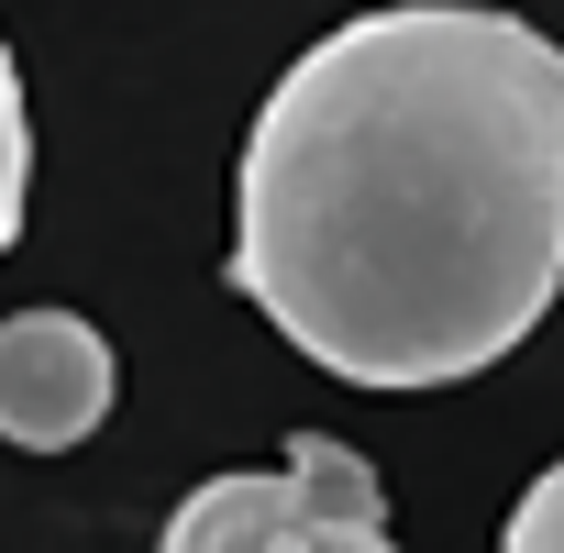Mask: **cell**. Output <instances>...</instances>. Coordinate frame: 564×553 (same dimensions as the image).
Returning <instances> with one entry per match:
<instances>
[{"label":"cell","mask_w":564,"mask_h":553,"mask_svg":"<svg viewBox=\"0 0 564 553\" xmlns=\"http://www.w3.org/2000/svg\"><path fill=\"white\" fill-rule=\"evenodd\" d=\"M498 553H564V465H542V476L520 487V509H509Z\"/></svg>","instance_id":"obj_5"},{"label":"cell","mask_w":564,"mask_h":553,"mask_svg":"<svg viewBox=\"0 0 564 553\" xmlns=\"http://www.w3.org/2000/svg\"><path fill=\"white\" fill-rule=\"evenodd\" d=\"M23 188H34V122H23V67L0 45V254L23 232Z\"/></svg>","instance_id":"obj_4"},{"label":"cell","mask_w":564,"mask_h":553,"mask_svg":"<svg viewBox=\"0 0 564 553\" xmlns=\"http://www.w3.org/2000/svg\"><path fill=\"white\" fill-rule=\"evenodd\" d=\"M111 421V344L78 311H12L0 322V443L67 454Z\"/></svg>","instance_id":"obj_3"},{"label":"cell","mask_w":564,"mask_h":553,"mask_svg":"<svg viewBox=\"0 0 564 553\" xmlns=\"http://www.w3.org/2000/svg\"><path fill=\"white\" fill-rule=\"evenodd\" d=\"M232 289L344 388H454L564 289V45L487 0H399L265 89Z\"/></svg>","instance_id":"obj_1"},{"label":"cell","mask_w":564,"mask_h":553,"mask_svg":"<svg viewBox=\"0 0 564 553\" xmlns=\"http://www.w3.org/2000/svg\"><path fill=\"white\" fill-rule=\"evenodd\" d=\"M155 553H399V531H388L377 465L333 432H300L289 465L188 487Z\"/></svg>","instance_id":"obj_2"}]
</instances>
